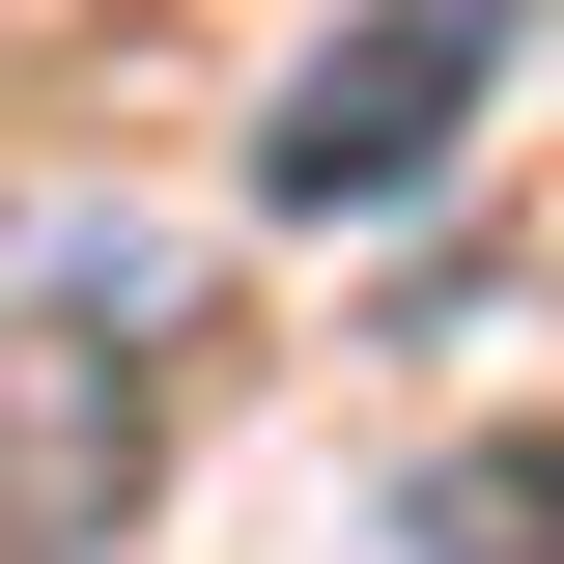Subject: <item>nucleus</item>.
Segmentation results:
<instances>
[{
  "mask_svg": "<svg viewBox=\"0 0 564 564\" xmlns=\"http://www.w3.org/2000/svg\"><path fill=\"white\" fill-rule=\"evenodd\" d=\"M141 339H170V254H57V282H0V564L113 536V480H141Z\"/></svg>",
  "mask_w": 564,
  "mask_h": 564,
  "instance_id": "2",
  "label": "nucleus"
},
{
  "mask_svg": "<svg viewBox=\"0 0 564 564\" xmlns=\"http://www.w3.org/2000/svg\"><path fill=\"white\" fill-rule=\"evenodd\" d=\"M480 85H508V0H339V29L282 57V113H254V198H282V226L423 198V170L480 141Z\"/></svg>",
  "mask_w": 564,
  "mask_h": 564,
  "instance_id": "1",
  "label": "nucleus"
},
{
  "mask_svg": "<svg viewBox=\"0 0 564 564\" xmlns=\"http://www.w3.org/2000/svg\"><path fill=\"white\" fill-rule=\"evenodd\" d=\"M423 564H564V452H452L423 480Z\"/></svg>",
  "mask_w": 564,
  "mask_h": 564,
  "instance_id": "3",
  "label": "nucleus"
}]
</instances>
